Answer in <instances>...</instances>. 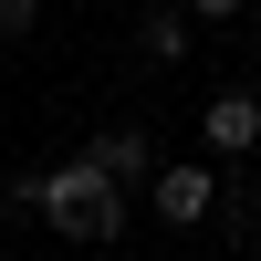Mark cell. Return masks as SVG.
Segmentation results:
<instances>
[{
	"instance_id": "1",
	"label": "cell",
	"mask_w": 261,
	"mask_h": 261,
	"mask_svg": "<svg viewBox=\"0 0 261 261\" xmlns=\"http://www.w3.org/2000/svg\"><path fill=\"white\" fill-rule=\"evenodd\" d=\"M11 209H42L63 241H115V230H125V188L105 178L84 146L63 167H42V178H11Z\"/></svg>"
},
{
	"instance_id": "2",
	"label": "cell",
	"mask_w": 261,
	"mask_h": 261,
	"mask_svg": "<svg viewBox=\"0 0 261 261\" xmlns=\"http://www.w3.org/2000/svg\"><path fill=\"white\" fill-rule=\"evenodd\" d=\"M199 136H209V157H220V167L261 157V94H251V84H220V94L199 105Z\"/></svg>"
},
{
	"instance_id": "3",
	"label": "cell",
	"mask_w": 261,
	"mask_h": 261,
	"mask_svg": "<svg viewBox=\"0 0 261 261\" xmlns=\"http://www.w3.org/2000/svg\"><path fill=\"white\" fill-rule=\"evenodd\" d=\"M146 199H157L167 230H199L209 209H220V167H209V157H178V167H157V178H146Z\"/></svg>"
},
{
	"instance_id": "4",
	"label": "cell",
	"mask_w": 261,
	"mask_h": 261,
	"mask_svg": "<svg viewBox=\"0 0 261 261\" xmlns=\"http://www.w3.org/2000/svg\"><path fill=\"white\" fill-rule=\"evenodd\" d=\"M84 157H94L115 188H146V178H157V146H146V125H94V136H84Z\"/></svg>"
},
{
	"instance_id": "5",
	"label": "cell",
	"mask_w": 261,
	"mask_h": 261,
	"mask_svg": "<svg viewBox=\"0 0 261 261\" xmlns=\"http://www.w3.org/2000/svg\"><path fill=\"white\" fill-rule=\"evenodd\" d=\"M188 42H199V11H188V0H178V11H167V0L136 11V53L146 63H188Z\"/></svg>"
},
{
	"instance_id": "6",
	"label": "cell",
	"mask_w": 261,
	"mask_h": 261,
	"mask_svg": "<svg viewBox=\"0 0 261 261\" xmlns=\"http://www.w3.org/2000/svg\"><path fill=\"white\" fill-rule=\"evenodd\" d=\"M42 32V0H0V42H32Z\"/></svg>"
},
{
	"instance_id": "7",
	"label": "cell",
	"mask_w": 261,
	"mask_h": 261,
	"mask_svg": "<svg viewBox=\"0 0 261 261\" xmlns=\"http://www.w3.org/2000/svg\"><path fill=\"white\" fill-rule=\"evenodd\" d=\"M188 11H199V21H241L251 0H188Z\"/></svg>"
}]
</instances>
